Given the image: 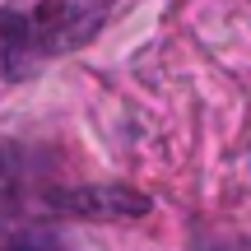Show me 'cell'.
I'll use <instances>...</instances> for the list:
<instances>
[{
	"label": "cell",
	"mask_w": 251,
	"mask_h": 251,
	"mask_svg": "<svg viewBox=\"0 0 251 251\" xmlns=\"http://www.w3.org/2000/svg\"><path fill=\"white\" fill-rule=\"evenodd\" d=\"M102 19V0H37L28 9H0L5 75H33L42 61L89 42Z\"/></svg>",
	"instance_id": "obj_1"
}]
</instances>
